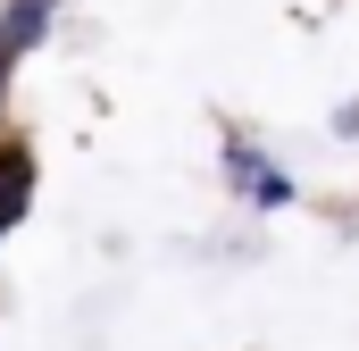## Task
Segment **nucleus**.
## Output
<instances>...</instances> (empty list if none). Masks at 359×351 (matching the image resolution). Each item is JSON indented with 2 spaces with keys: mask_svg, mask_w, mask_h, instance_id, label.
<instances>
[{
  "mask_svg": "<svg viewBox=\"0 0 359 351\" xmlns=\"http://www.w3.org/2000/svg\"><path fill=\"white\" fill-rule=\"evenodd\" d=\"M226 184H234L251 209H284V201H292V176H276V159L259 143H243V134L226 143Z\"/></svg>",
  "mask_w": 359,
  "mask_h": 351,
  "instance_id": "nucleus-1",
  "label": "nucleus"
},
{
  "mask_svg": "<svg viewBox=\"0 0 359 351\" xmlns=\"http://www.w3.org/2000/svg\"><path fill=\"white\" fill-rule=\"evenodd\" d=\"M42 25H50V0H8V8H0V84H8V67L42 42Z\"/></svg>",
  "mask_w": 359,
  "mask_h": 351,
  "instance_id": "nucleus-2",
  "label": "nucleus"
},
{
  "mask_svg": "<svg viewBox=\"0 0 359 351\" xmlns=\"http://www.w3.org/2000/svg\"><path fill=\"white\" fill-rule=\"evenodd\" d=\"M34 209V151L25 143H0V234Z\"/></svg>",
  "mask_w": 359,
  "mask_h": 351,
  "instance_id": "nucleus-3",
  "label": "nucleus"
}]
</instances>
